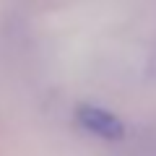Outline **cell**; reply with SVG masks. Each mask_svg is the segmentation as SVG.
Wrapping results in <instances>:
<instances>
[{"mask_svg":"<svg viewBox=\"0 0 156 156\" xmlns=\"http://www.w3.org/2000/svg\"><path fill=\"white\" fill-rule=\"evenodd\" d=\"M81 128L89 130V133L99 135L107 140H120L125 135V125L120 122V117L112 115V112L101 109V107H91V104H81L76 112Z\"/></svg>","mask_w":156,"mask_h":156,"instance_id":"1","label":"cell"}]
</instances>
